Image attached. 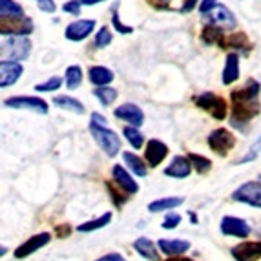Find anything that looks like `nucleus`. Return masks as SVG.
Returning a JSON list of instances; mask_svg holds the SVG:
<instances>
[{"instance_id": "37", "label": "nucleus", "mask_w": 261, "mask_h": 261, "mask_svg": "<svg viewBox=\"0 0 261 261\" xmlns=\"http://www.w3.org/2000/svg\"><path fill=\"white\" fill-rule=\"evenodd\" d=\"M179 223H181V216H179L177 212H168L165 216V221H163V228L165 230H174V228H177Z\"/></svg>"}, {"instance_id": "15", "label": "nucleus", "mask_w": 261, "mask_h": 261, "mask_svg": "<svg viewBox=\"0 0 261 261\" xmlns=\"http://www.w3.org/2000/svg\"><path fill=\"white\" fill-rule=\"evenodd\" d=\"M112 177H113V181H115V185H117L124 194H128V196H134V194H137V190H139V185L135 183V179L130 175V172L124 170V166H121V165L113 166Z\"/></svg>"}, {"instance_id": "49", "label": "nucleus", "mask_w": 261, "mask_h": 261, "mask_svg": "<svg viewBox=\"0 0 261 261\" xmlns=\"http://www.w3.org/2000/svg\"><path fill=\"white\" fill-rule=\"evenodd\" d=\"M259 181H261V175H259Z\"/></svg>"}, {"instance_id": "48", "label": "nucleus", "mask_w": 261, "mask_h": 261, "mask_svg": "<svg viewBox=\"0 0 261 261\" xmlns=\"http://www.w3.org/2000/svg\"><path fill=\"white\" fill-rule=\"evenodd\" d=\"M188 216H190V221H192V225H197V216L194 212H190L188 214Z\"/></svg>"}, {"instance_id": "19", "label": "nucleus", "mask_w": 261, "mask_h": 261, "mask_svg": "<svg viewBox=\"0 0 261 261\" xmlns=\"http://www.w3.org/2000/svg\"><path fill=\"white\" fill-rule=\"evenodd\" d=\"M157 247L163 254L166 256H183L190 248V241L187 240H159L157 241Z\"/></svg>"}, {"instance_id": "47", "label": "nucleus", "mask_w": 261, "mask_h": 261, "mask_svg": "<svg viewBox=\"0 0 261 261\" xmlns=\"http://www.w3.org/2000/svg\"><path fill=\"white\" fill-rule=\"evenodd\" d=\"M99 2H105V0H81V4L84 6H93V4H99Z\"/></svg>"}, {"instance_id": "13", "label": "nucleus", "mask_w": 261, "mask_h": 261, "mask_svg": "<svg viewBox=\"0 0 261 261\" xmlns=\"http://www.w3.org/2000/svg\"><path fill=\"white\" fill-rule=\"evenodd\" d=\"M234 261H257L261 259V241H245L230 250Z\"/></svg>"}, {"instance_id": "34", "label": "nucleus", "mask_w": 261, "mask_h": 261, "mask_svg": "<svg viewBox=\"0 0 261 261\" xmlns=\"http://www.w3.org/2000/svg\"><path fill=\"white\" fill-rule=\"evenodd\" d=\"M112 31L108 30L106 26H102L99 31H97V35H95V40H93V46L95 48H105V46H108L110 42H112Z\"/></svg>"}, {"instance_id": "1", "label": "nucleus", "mask_w": 261, "mask_h": 261, "mask_svg": "<svg viewBox=\"0 0 261 261\" xmlns=\"http://www.w3.org/2000/svg\"><path fill=\"white\" fill-rule=\"evenodd\" d=\"M259 90H261V84L257 81H254V79H250V81H247V84L243 88H238V90H234L230 93L232 126L241 128V124L250 122L261 112L259 100H257Z\"/></svg>"}, {"instance_id": "5", "label": "nucleus", "mask_w": 261, "mask_h": 261, "mask_svg": "<svg viewBox=\"0 0 261 261\" xmlns=\"http://www.w3.org/2000/svg\"><path fill=\"white\" fill-rule=\"evenodd\" d=\"M232 199L236 203L261 208V181H247L240 188H236L232 194Z\"/></svg>"}, {"instance_id": "40", "label": "nucleus", "mask_w": 261, "mask_h": 261, "mask_svg": "<svg viewBox=\"0 0 261 261\" xmlns=\"http://www.w3.org/2000/svg\"><path fill=\"white\" fill-rule=\"evenodd\" d=\"M37 6H39V9H42L44 13H53L57 9L53 0H37Z\"/></svg>"}, {"instance_id": "33", "label": "nucleus", "mask_w": 261, "mask_h": 261, "mask_svg": "<svg viewBox=\"0 0 261 261\" xmlns=\"http://www.w3.org/2000/svg\"><path fill=\"white\" fill-rule=\"evenodd\" d=\"M17 15H24L20 4H17L15 0H0V17H17Z\"/></svg>"}, {"instance_id": "44", "label": "nucleus", "mask_w": 261, "mask_h": 261, "mask_svg": "<svg viewBox=\"0 0 261 261\" xmlns=\"http://www.w3.org/2000/svg\"><path fill=\"white\" fill-rule=\"evenodd\" d=\"M197 6V0H183V6H181V11L183 13H190L192 9Z\"/></svg>"}, {"instance_id": "8", "label": "nucleus", "mask_w": 261, "mask_h": 261, "mask_svg": "<svg viewBox=\"0 0 261 261\" xmlns=\"http://www.w3.org/2000/svg\"><path fill=\"white\" fill-rule=\"evenodd\" d=\"M206 141H208L210 150H214V152L221 157H225L226 153L236 146V135L232 134L230 130H226V128H218V130H214L212 134L208 135V139Z\"/></svg>"}, {"instance_id": "21", "label": "nucleus", "mask_w": 261, "mask_h": 261, "mask_svg": "<svg viewBox=\"0 0 261 261\" xmlns=\"http://www.w3.org/2000/svg\"><path fill=\"white\" fill-rule=\"evenodd\" d=\"M132 247H134V250L139 256H143L144 259L148 261H159V252H157V245L153 243L150 238H139V240H135L134 243H132Z\"/></svg>"}, {"instance_id": "43", "label": "nucleus", "mask_w": 261, "mask_h": 261, "mask_svg": "<svg viewBox=\"0 0 261 261\" xmlns=\"http://www.w3.org/2000/svg\"><path fill=\"white\" fill-rule=\"evenodd\" d=\"M95 261H126V259H124V256H121V254H117V252H110Z\"/></svg>"}, {"instance_id": "31", "label": "nucleus", "mask_w": 261, "mask_h": 261, "mask_svg": "<svg viewBox=\"0 0 261 261\" xmlns=\"http://www.w3.org/2000/svg\"><path fill=\"white\" fill-rule=\"evenodd\" d=\"M93 95H95L105 106H110L113 100L117 99V90H113V88H108V86H97L95 90H93Z\"/></svg>"}, {"instance_id": "25", "label": "nucleus", "mask_w": 261, "mask_h": 261, "mask_svg": "<svg viewBox=\"0 0 261 261\" xmlns=\"http://www.w3.org/2000/svg\"><path fill=\"white\" fill-rule=\"evenodd\" d=\"M53 105L57 106V108H61V110H68V112H73L77 113V115H83L84 113V106L81 100L73 99V97L70 95H59L53 99Z\"/></svg>"}, {"instance_id": "32", "label": "nucleus", "mask_w": 261, "mask_h": 261, "mask_svg": "<svg viewBox=\"0 0 261 261\" xmlns=\"http://www.w3.org/2000/svg\"><path fill=\"white\" fill-rule=\"evenodd\" d=\"M234 48V49H240V48H247L250 49V42H248L247 35L245 33H234V35H228L223 42V48Z\"/></svg>"}, {"instance_id": "3", "label": "nucleus", "mask_w": 261, "mask_h": 261, "mask_svg": "<svg viewBox=\"0 0 261 261\" xmlns=\"http://www.w3.org/2000/svg\"><path fill=\"white\" fill-rule=\"evenodd\" d=\"M31 51V42L26 35H8V39L4 37L2 42V55H8V59L11 61H26Z\"/></svg>"}, {"instance_id": "41", "label": "nucleus", "mask_w": 261, "mask_h": 261, "mask_svg": "<svg viewBox=\"0 0 261 261\" xmlns=\"http://www.w3.org/2000/svg\"><path fill=\"white\" fill-rule=\"evenodd\" d=\"M216 4H218V0H203L199 4V11L203 15H206L208 11H212V9L216 8Z\"/></svg>"}, {"instance_id": "28", "label": "nucleus", "mask_w": 261, "mask_h": 261, "mask_svg": "<svg viewBox=\"0 0 261 261\" xmlns=\"http://www.w3.org/2000/svg\"><path fill=\"white\" fill-rule=\"evenodd\" d=\"M122 135H124V139L132 144V148H135V150H139L144 144V137L137 126H132V124L130 126H124L122 128Z\"/></svg>"}, {"instance_id": "39", "label": "nucleus", "mask_w": 261, "mask_h": 261, "mask_svg": "<svg viewBox=\"0 0 261 261\" xmlns=\"http://www.w3.org/2000/svg\"><path fill=\"white\" fill-rule=\"evenodd\" d=\"M62 11L64 13H71V15H81V0H70L62 6Z\"/></svg>"}, {"instance_id": "35", "label": "nucleus", "mask_w": 261, "mask_h": 261, "mask_svg": "<svg viewBox=\"0 0 261 261\" xmlns=\"http://www.w3.org/2000/svg\"><path fill=\"white\" fill-rule=\"evenodd\" d=\"M112 24H113V28L119 31V33H122V35H130V33H134V28H132V26H124V24L121 22V18H119L117 4L112 8Z\"/></svg>"}, {"instance_id": "42", "label": "nucleus", "mask_w": 261, "mask_h": 261, "mask_svg": "<svg viewBox=\"0 0 261 261\" xmlns=\"http://www.w3.org/2000/svg\"><path fill=\"white\" fill-rule=\"evenodd\" d=\"M146 2L155 9H170V4H172V0H146Z\"/></svg>"}, {"instance_id": "10", "label": "nucleus", "mask_w": 261, "mask_h": 261, "mask_svg": "<svg viewBox=\"0 0 261 261\" xmlns=\"http://www.w3.org/2000/svg\"><path fill=\"white\" fill-rule=\"evenodd\" d=\"M24 73V66L20 64V61H11V59H2L0 62V86L8 88L13 86L18 81V77Z\"/></svg>"}, {"instance_id": "30", "label": "nucleus", "mask_w": 261, "mask_h": 261, "mask_svg": "<svg viewBox=\"0 0 261 261\" xmlns=\"http://www.w3.org/2000/svg\"><path fill=\"white\" fill-rule=\"evenodd\" d=\"M66 86L70 88V90H75V88L81 86L83 83V70L79 68V66H70V68H66Z\"/></svg>"}, {"instance_id": "18", "label": "nucleus", "mask_w": 261, "mask_h": 261, "mask_svg": "<svg viewBox=\"0 0 261 261\" xmlns=\"http://www.w3.org/2000/svg\"><path fill=\"white\" fill-rule=\"evenodd\" d=\"M206 15H208L210 22L216 24V26H221V28H225V30H232V28H236V17L230 9L226 8V6L216 4V8H214L212 11H208Z\"/></svg>"}, {"instance_id": "46", "label": "nucleus", "mask_w": 261, "mask_h": 261, "mask_svg": "<svg viewBox=\"0 0 261 261\" xmlns=\"http://www.w3.org/2000/svg\"><path fill=\"white\" fill-rule=\"evenodd\" d=\"M166 261H194L192 257H185V256H170Z\"/></svg>"}, {"instance_id": "9", "label": "nucleus", "mask_w": 261, "mask_h": 261, "mask_svg": "<svg viewBox=\"0 0 261 261\" xmlns=\"http://www.w3.org/2000/svg\"><path fill=\"white\" fill-rule=\"evenodd\" d=\"M219 230L223 236H232V238H248L252 228L245 219L234 218V216H225L219 223Z\"/></svg>"}, {"instance_id": "2", "label": "nucleus", "mask_w": 261, "mask_h": 261, "mask_svg": "<svg viewBox=\"0 0 261 261\" xmlns=\"http://www.w3.org/2000/svg\"><path fill=\"white\" fill-rule=\"evenodd\" d=\"M90 134L99 144V148L110 157H115L121 150V139H119L115 132L106 128L105 124H99L95 121H90Z\"/></svg>"}, {"instance_id": "17", "label": "nucleus", "mask_w": 261, "mask_h": 261, "mask_svg": "<svg viewBox=\"0 0 261 261\" xmlns=\"http://www.w3.org/2000/svg\"><path fill=\"white\" fill-rule=\"evenodd\" d=\"M192 161L188 159V155H175L170 165L165 168V175L174 179H185L192 174Z\"/></svg>"}, {"instance_id": "12", "label": "nucleus", "mask_w": 261, "mask_h": 261, "mask_svg": "<svg viewBox=\"0 0 261 261\" xmlns=\"http://www.w3.org/2000/svg\"><path fill=\"white\" fill-rule=\"evenodd\" d=\"M113 115H115L117 119H121V121L128 122V124H132V126H137V128H139L141 124L144 122L143 110H141L137 105H134V102H124V105L117 106V108H115V112H113Z\"/></svg>"}, {"instance_id": "29", "label": "nucleus", "mask_w": 261, "mask_h": 261, "mask_svg": "<svg viewBox=\"0 0 261 261\" xmlns=\"http://www.w3.org/2000/svg\"><path fill=\"white\" fill-rule=\"evenodd\" d=\"M188 159L192 161V166L196 170L197 174H208L210 170H212V161L206 159L205 155H199V153H188Z\"/></svg>"}, {"instance_id": "38", "label": "nucleus", "mask_w": 261, "mask_h": 261, "mask_svg": "<svg viewBox=\"0 0 261 261\" xmlns=\"http://www.w3.org/2000/svg\"><path fill=\"white\" fill-rule=\"evenodd\" d=\"M261 152V135H259V139H257V143H254L252 146H250V152L247 153V155L243 157V159H240V161L236 163V165H243V163H250L254 161L257 157V153Z\"/></svg>"}, {"instance_id": "6", "label": "nucleus", "mask_w": 261, "mask_h": 261, "mask_svg": "<svg viewBox=\"0 0 261 261\" xmlns=\"http://www.w3.org/2000/svg\"><path fill=\"white\" fill-rule=\"evenodd\" d=\"M0 31L2 37L8 35H30L33 31V22L24 15L17 17H0Z\"/></svg>"}, {"instance_id": "7", "label": "nucleus", "mask_w": 261, "mask_h": 261, "mask_svg": "<svg viewBox=\"0 0 261 261\" xmlns=\"http://www.w3.org/2000/svg\"><path fill=\"white\" fill-rule=\"evenodd\" d=\"M4 106L13 110H31V112L40 113V115H46L49 110L48 102L40 97H31V95H17V97H9L4 100Z\"/></svg>"}, {"instance_id": "22", "label": "nucleus", "mask_w": 261, "mask_h": 261, "mask_svg": "<svg viewBox=\"0 0 261 261\" xmlns=\"http://www.w3.org/2000/svg\"><path fill=\"white\" fill-rule=\"evenodd\" d=\"M122 161H124V165L128 166V170H130L132 174L137 175V177H144V175L148 174V168H146L144 161L139 155H135V153L124 152L122 153Z\"/></svg>"}, {"instance_id": "24", "label": "nucleus", "mask_w": 261, "mask_h": 261, "mask_svg": "<svg viewBox=\"0 0 261 261\" xmlns=\"http://www.w3.org/2000/svg\"><path fill=\"white\" fill-rule=\"evenodd\" d=\"M183 197H174V196H170V197H161V199H155L152 201L148 205V210L152 214L155 212H165V210H172V208H177L179 205H183Z\"/></svg>"}, {"instance_id": "16", "label": "nucleus", "mask_w": 261, "mask_h": 261, "mask_svg": "<svg viewBox=\"0 0 261 261\" xmlns=\"http://www.w3.org/2000/svg\"><path fill=\"white\" fill-rule=\"evenodd\" d=\"M93 30H95V20H84V18H81V20H75L71 22L70 26L66 28L64 31V37L68 40H73V42H79V40H84L90 33H93Z\"/></svg>"}, {"instance_id": "36", "label": "nucleus", "mask_w": 261, "mask_h": 261, "mask_svg": "<svg viewBox=\"0 0 261 261\" xmlns=\"http://www.w3.org/2000/svg\"><path fill=\"white\" fill-rule=\"evenodd\" d=\"M62 84V81L59 77H49L46 83L42 84H37L35 86V92H55V90H59Z\"/></svg>"}, {"instance_id": "11", "label": "nucleus", "mask_w": 261, "mask_h": 261, "mask_svg": "<svg viewBox=\"0 0 261 261\" xmlns=\"http://www.w3.org/2000/svg\"><path fill=\"white\" fill-rule=\"evenodd\" d=\"M49 241H51V234H48V232H40V234L31 236L30 240L24 241L20 247H17L15 257H17V259H22V257L31 256L33 252H37V250H40L42 247H46Z\"/></svg>"}, {"instance_id": "26", "label": "nucleus", "mask_w": 261, "mask_h": 261, "mask_svg": "<svg viewBox=\"0 0 261 261\" xmlns=\"http://www.w3.org/2000/svg\"><path fill=\"white\" fill-rule=\"evenodd\" d=\"M201 39L205 40L206 44H219L223 48V42H225V33L219 30L216 24H208V26L203 28V33H201Z\"/></svg>"}, {"instance_id": "14", "label": "nucleus", "mask_w": 261, "mask_h": 261, "mask_svg": "<svg viewBox=\"0 0 261 261\" xmlns=\"http://www.w3.org/2000/svg\"><path fill=\"white\" fill-rule=\"evenodd\" d=\"M166 155H168V146H166L163 141L150 139L148 143H146V148H144V159H146L148 166H152V168L159 166L166 159Z\"/></svg>"}, {"instance_id": "4", "label": "nucleus", "mask_w": 261, "mask_h": 261, "mask_svg": "<svg viewBox=\"0 0 261 261\" xmlns=\"http://www.w3.org/2000/svg\"><path fill=\"white\" fill-rule=\"evenodd\" d=\"M194 102H196L201 110L208 112L210 115H212L214 119H218V121H223V119L226 117V112H228L226 100L212 92H203V93H199V95H196L194 97Z\"/></svg>"}, {"instance_id": "45", "label": "nucleus", "mask_w": 261, "mask_h": 261, "mask_svg": "<svg viewBox=\"0 0 261 261\" xmlns=\"http://www.w3.org/2000/svg\"><path fill=\"white\" fill-rule=\"evenodd\" d=\"M92 121L99 122V124H105V126H106V119L102 117L100 113H95V112H93V113H92Z\"/></svg>"}, {"instance_id": "23", "label": "nucleus", "mask_w": 261, "mask_h": 261, "mask_svg": "<svg viewBox=\"0 0 261 261\" xmlns=\"http://www.w3.org/2000/svg\"><path fill=\"white\" fill-rule=\"evenodd\" d=\"M88 75H90V81L95 86H106V84H110L113 81V71L105 68V66H92Z\"/></svg>"}, {"instance_id": "20", "label": "nucleus", "mask_w": 261, "mask_h": 261, "mask_svg": "<svg viewBox=\"0 0 261 261\" xmlns=\"http://www.w3.org/2000/svg\"><path fill=\"white\" fill-rule=\"evenodd\" d=\"M240 79V55L238 53H228L225 59V68H223V84H232Z\"/></svg>"}, {"instance_id": "27", "label": "nucleus", "mask_w": 261, "mask_h": 261, "mask_svg": "<svg viewBox=\"0 0 261 261\" xmlns=\"http://www.w3.org/2000/svg\"><path fill=\"white\" fill-rule=\"evenodd\" d=\"M112 221V212H106L102 214L100 218L92 219V221H86V223H81L77 226L79 232H93V230H99V228H105L108 223Z\"/></svg>"}]
</instances>
